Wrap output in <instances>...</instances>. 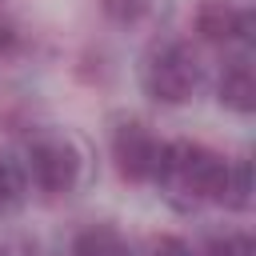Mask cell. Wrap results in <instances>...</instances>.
<instances>
[{"label":"cell","instance_id":"cell-1","mask_svg":"<svg viewBox=\"0 0 256 256\" xmlns=\"http://www.w3.org/2000/svg\"><path fill=\"white\" fill-rule=\"evenodd\" d=\"M228 164L220 152L196 144V140H172L164 144V160H160V176L156 184H164L168 192L184 196L188 204H220L224 196V180H228Z\"/></svg>","mask_w":256,"mask_h":256},{"label":"cell","instance_id":"cell-2","mask_svg":"<svg viewBox=\"0 0 256 256\" xmlns=\"http://www.w3.org/2000/svg\"><path fill=\"white\" fill-rule=\"evenodd\" d=\"M200 88V60L184 40H168L144 60V92L156 104H184Z\"/></svg>","mask_w":256,"mask_h":256},{"label":"cell","instance_id":"cell-3","mask_svg":"<svg viewBox=\"0 0 256 256\" xmlns=\"http://www.w3.org/2000/svg\"><path fill=\"white\" fill-rule=\"evenodd\" d=\"M28 176L44 196H68L80 180V148L60 132L36 136L28 148Z\"/></svg>","mask_w":256,"mask_h":256},{"label":"cell","instance_id":"cell-4","mask_svg":"<svg viewBox=\"0 0 256 256\" xmlns=\"http://www.w3.org/2000/svg\"><path fill=\"white\" fill-rule=\"evenodd\" d=\"M160 160H164V140H156L148 124L124 120L112 132V164H116L120 180H128V184H152L160 176Z\"/></svg>","mask_w":256,"mask_h":256},{"label":"cell","instance_id":"cell-5","mask_svg":"<svg viewBox=\"0 0 256 256\" xmlns=\"http://www.w3.org/2000/svg\"><path fill=\"white\" fill-rule=\"evenodd\" d=\"M192 28L200 40L208 44H232V40H244L248 28H252V12L232 4V0H204L192 16Z\"/></svg>","mask_w":256,"mask_h":256},{"label":"cell","instance_id":"cell-6","mask_svg":"<svg viewBox=\"0 0 256 256\" xmlns=\"http://www.w3.org/2000/svg\"><path fill=\"white\" fill-rule=\"evenodd\" d=\"M216 92H220V104H224V108H232V112H244V116H248V112L256 108V76H252V64H248L244 56L228 60V64H224V72H220Z\"/></svg>","mask_w":256,"mask_h":256},{"label":"cell","instance_id":"cell-7","mask_svg":"<svg viewBox=\"0 0 256 256\" xmlns=\"http://www.w3.org/2000/svg\"><path fill=\"white\" fill-rule=\"evenodd\" d=\"M68 256H128V244L112 224H88L84 232H76Z\"/></svg>","mask_w":256,"mask_h":256},{"label":"cell","instance_id":"cell-8","mask_svg":"<svg viewBox=\"0 0 256 256\" xmlns=\"http://www.w3.org/2000/svg\"><path fill=\"white\" fill-rule=\"evenodd\" d=\"M224 208H248L252 204V176H248V160H232L228 164V180H224V196H220Z\"/></svg>","mask_w":256,"mask_h":256},{"label":"cell","instance_id":"cell-9","mask_svg":"<svg viewBox=\"0 0 256 256\" xmlns=\"http://www.w3.org/2000/svg\"><path fill=\"white\" fill-rule=\"evenodd\" d=\"M96 4L112 24H140L152 12V0H96Z\"/></svg>","mask_w":256,"mask_h":256},{"label":"cell","instance_id":"cell-10","mask_svg":"<svg viewBox=\"0 0 256 256\" xmlns=\"http://www.w3.org/2000/svg\"><path fill=\"white\" fill-rule=\"evenodd\" d=\"M204 256H256V244L248 232H224V236H212Z\"/></svg>","mask_w":256,"mask_h":256},{"label":"cell","instance_id":"cell-11","mask_svg":"<svg viewBox=\"0 0 256 256\" xmlns=\"http://www.w3.org/2000/svg\"><path fill=\"white\" fill-rule=\"evenodd\" d=\"M20 192H24V176H20V168L8 164V160H0V212H8V208L20 200Z\"/></svg>","mask_w":256,"mask_h":256},{"label":"cell","instance_id":"cell-12","mask_svg":"<svg viewBox=\"0 0 256 256\" xmlns=\"http://www.w3.org/2000/svg\"><path fill=\"white\" fill-rule=\"evenodd\" d=\"M0 256H44V252H40V244H36L32 236L12 232V236H4V240H0Z\"/></svg>","mask_w":256,"mask_h":256},{"label":"cell","instance_id":"cell-13","mask_svg":"<svg viewBox=\"0 0 256 256\" xmlns=\"http://www.w3.org/2000/svg\"><path fill=\"white\" fill-rule=\"evenodd\" d=\"M20 44H24L20 24H16V20H8V16H0V60H4V56H16V52H20Z\"/></svg>","mask_w":256,"mask_h":256},{"label":"cell","instance_id":"cell-14","mask_svg":"<svg viewBox=\"0 0 256 256\" xmlns=\"http://www.w3.org/2000/svg\"><path fill=\"white\" fill-rule=\"evenodd\" d=\"M148 256H196V252H192V244L184 236H156Z\"/></svg>","mask_w":256,"mask_h":256}]
</instances>
